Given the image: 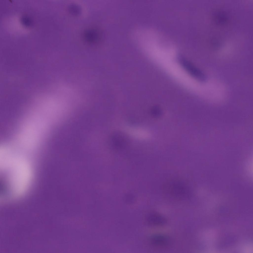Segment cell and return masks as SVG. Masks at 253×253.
Returning <instances> with one entry per match:
<instances>
[{"label":"cell","mask_w":253,"mask_h":253,"mask_svg":"<svg viewBox=\"0 0 253 253\" xmlns=\"http://www.w3.org/2000/svg\"><path fill=\"white\" fill-rule=\"evenodd\" d=\"M177 59L181 65L191 76L200 82L206 81L207 78L205 74L190 62L181 56H178Z\"/></svg>","instance_id":"6da1fadb"},{"label":"cell","mask_w":253,"mask_h":253,"mask_svg":"<svg viewBox=\"0 0 253 253\" xmlns=\"http://www.w3.org/2000/svg\"><path fill=\"white\" fill-rule=\"evenodd\" d=\"M148 221L150 224L157 225H162L165 224L166 221L165 218L159 214L151 213L147 217Z\"/></svg>","instance_id":"7a4b0ae2"},{"label":"cell","mask_w":253,"mask_h":253,"mask_svg":"<svg viewBox=\"0 0 253 253\" xmlns=\"http://www.w3.org/2000/svg\"><path fill=\"white\" fill-rule=\"evenodd\" d=\"M126 129L129 133L139 138H145L148 136L147 131L143 129L131 128H127Z\"/></svg>","instance_id":"3957f363"},{"label":"cell","mask_w":253,"mask_h":253,"mask_svg":"<svg viewBox=\"0 0 253 253\" xmlns=\"http://www.w3.org/2000/svg\"><path fill=\"white\" fill-rule=\"evenodd\" d=\"M168 237L164 236L157 235L153 236L151 238V241L152 243L154 245L163 246L168 243Z\"/></svg>","instance_id":"277c9868"}]
</instances>
